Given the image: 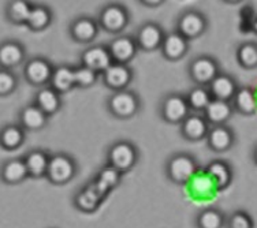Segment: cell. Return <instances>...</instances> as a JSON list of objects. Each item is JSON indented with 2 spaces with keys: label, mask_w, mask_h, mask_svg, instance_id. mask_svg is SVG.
Segmentation results:
<instances>
[{
  "label": "cell",
  "mask_w": 257,
  "mask_h": 228,
  "mask_svg": "<svg viewBox=\"0 0 257 228\" xmlns=\"http://www.w3.org/2000/svg\"><path fill=\"white\" fill-rule=\"evenodd\" d=\"M198 172H200V167L197 160L190 153H185V152L174 153L166 164L167 178L170 179V182L179 186L190 183Z\"/></svg>",
  "instance_id": "6da1fadb"
},
{
  "label": "cell",
  "mask_w": 257,
  "mask_h": 228,
  "mask_svg": "<svg viewBox=\"0 0 257 228\" xmlns=\"http://www.w3.org/2000/svg\"><path fill=\"white\" fill-rule=\"evenodd\" d=\"M139 161V149L126 139L116 141L107 149V164L124 174L133 168Z\"/></svg>",
  "instance_id": "7a4b0ae2"
},
{
  "label": "cell",
  "mask_w": 257,
  "mask_h": 228,
  "mask_svg": "<svg viewBox=\"0 0 257 228\" xmlns=\"http://www.w3.org/2000/svg\"><path fill=\"white\" fill-rule=\"evenodd\" d=\"M108 112L118 119H130L139 114L141 109V100L133 90L114 92L107 99Z\"/></svg>",
  "instance_id": "3957f363"
},
{
  "label": "cell",
  "mask_w": 257,
  "mask_h": 228,
  "mask_svg": "<svg viewBox=\"0 0 257 228\" xmlns=\"http://www.w3.org/2000/svg\"><path fill=\"white\" fill-rule=\"evenodd\" d=\"M78 172V165L70 154L67 153H55L51 154L50 165L47 171L45 178L52 184L62 186L67 184L75 178Z\"/></svg>",
  "instance_id": "277c9868"
},
{
  "label": "cell",
  "mask_w": 257,
  "mask_h": 228,
  "mask_svg": "<svg viewBox=\"0 0 257 228\" xmlns=\"http://www.w3.org/2000/svg\"><path fill=\"white\" fill-rule=\"evenodd\" d=\"M97 22L100 29L111 35H120L130 24V13L120 3H108L100 10Z\"/></svg>",
  "instance_id": "5b68a950"
},
{
  "label": "cell",
  "mask_w": 257,
  "mask_h": 228,
  "mask_svg": "<svg viewBox=\"0 0 257 228\" xmlns=\"http://www.w3.org/2000/svg\"><path fill=\"white\" fill-rule=\"evenodd\" d=\"M220 74V66L209 55H200L189 63V77L197 86L208 88L218 75Z\"/></svg>",
  "instance_id": "8992f818"
},
{
  "label": "cell",
  "mask_w": 257,
  "mask_h": 228,
  "mask_svg": "<svg viewBox=\"0 0 257 228\" xmlns=\"http://www.w3.org/2000/svg\"><path fill=\"white\" fill-rule=\"evenodd\" d=\"M160 118L170 124H181L190 115L186 96L179 93L167 94L160 103Z\"/></svg>",
  "instance_id": "52a82bcc"
},
{
  "label": "cell",
  "mask_w": 257,
  "mask_h": 228,
  "mask_svg": "<svg viewBox=\"0 0 257 228\" xmlns=\"http://www.w3.org/2000/svg\"><path fill=\"white\" fill-rule=\"evenodd\" d=\"M208 28L207 17L198 10H186L177 21V32L189 41L198 39Z\"/></svg>",
  "instance_id": "ba28073f"
},
{
  "label": "cell",
  "mask_w": 257,
  "mask_h": 228,
  "mask_svg": "<svg viewBox=\"0 0 257 228\" xmlns=\"http://www.w3.org/2000/svg\"><path fill=\"white\" fill-rule=\"evenodd\" d=\"M55 67L43 56H35L24 66V77L33 86H45L51 82Z\"/></svg>",
  "instance_id": "9c48e42d"
},
{
  "label": "cell",
  "mask_w": 257,
  "mask_h": 228,
  "mask_svg": "<svg viewBox=\"0 0 257 228\" xmlns=\"http://www.w3.org/2000/svg\"><path fill=\"white\" fill-rule=\"evenodd\" d=\"M166 32L163 28L156 22H145L140 26L136 32V43L139 45V50L145 52H154L162 48Z\"/></svg>",
  "instance_id": "30bf717a"
},
{
  "label": "cell",
  "mask_w": 257,
  "mask_h": 228,
  "mask_svg": "<svg viewBox=\"0 0 257 228\" xmlns=\"http://www.w3.org/2000/svg\"><path fill=\"white\" fill-rule=\"evenodd\" d=\"M112 62L116 65H128L139 52V45L132 36L119 35L107 44Z\"/></svg>",
  "instance_id": "8fae6325"
},
{
  "label": "cell",
  "mask_w": 257,
  "mask_h": 228,
  "mask_svg": "<svg viewBox=\"0 0 257 228\" xmlns=\"http://www.w3.org/2000/svg\"><path fill=\"white\" fill-rule=\"evenodd\" d=\"M112 65L114 62L107 45H92L81 54V66L93 70L100 75Z\"/></svg>",
  "instance_id": "7c38bea8"
},
{
  "label": "cell",
  "mask_w": 257,
  "mask_h": 228,
  "mask_svg": "<svg viewBox=\"0 0 257 228\" xmlns=\"http://www.w3.org/2000/svg\"><path fill=\"white\" fill-rule=\"evenodd\" d=\"M133 70L130 69L127 65H116V63L109 66L108 69L101 74L103 84L109 90H112V93L127 89L128 85L133 82Z\"/></svg>",
  "instance_id": "4fadbf2b"
},
{
  "label": "cell",
  "mask_w": 257,
  "mask_h": 228,
  "mask_svg": "<svg viewBox=\"0 0 257 228\" xmlns=\"http://www.w3.org/2000/svg\"><path fill=\"white\" fill-rule=\"evenodd\" d=\"M70 36L71 39L81 44H90L99 36V22L90 17H78L70 24Z\"/></svg>",
  "instance_id": "5bb4252c"
},
{
  "label": "cell",
  "mask_w": 257,
  "mask_h": 228,
  "mask_svg": "<svg viewBox=\"0 0 257 228\" xmlns=\"http://www.w3.org/2000/svg\"><path fill=\"white\" fill-rule=\"evenodd\" d=\"M179 126H181V134L183 138L192 142L207 139V135L211 129V124L208 123L204 115L200 114H190Z\"/></svg>",
  "instance_id": "9a60e30c"
},
{
  "label": "cell",
  "mask_w": 257,
  "mask_h": 228,
  "mask_svg": "<svg viewBox=\"0 0 257 228\" xmlns=\"http://www.w3.org/2000/svg\"><path fill=\"white\" fill-rule=\"evenodd\" d=\"M235 141V135L230 126L222 124V126H211L209 133L207 135L208 148L216 152L223 153L227 152L228 149L232 148Z\"/></svg>",
  "instance_id": "2e32d148"
},
{
  "label": "cell",
  "mask_w": 257,
  "mask_h": 228,
  "mask_svg": "<svg viewBox=\"0 0 257 228\" xmlns=\"http://www.w3.org/2000/svg\"><path fill=\"white\" fill-rule=\"evenodd\" d=\"M162 55L167 60L175 62L185 58L189 52V40L185 39L182 35H179L177 30L170 32L166 35L162 45Z\"/></svg>",
  "instance_id": "e0dca14e"
},
{
  "label": "cell",
  "mask_w": 257,
  "mask_h": 228,
  "mask_svg": "<svg viewBox=\"0 0 257 228\" xmlns=\"http://www.w3.org/2000/svg\"><path fill=\"white\" fill-rule=\"evenodd\" d=\"M26 59V50L18 41H5L0 45V67L13 70L24 63Z\"/></svg>",
  "instance_id": "ac0fdd59"
},
{
  "label": "cell",
  "mask_w": 257,
  "mask_h": 228,
  "mask_svg": "<svg viewBox=\"0 0 257 228\" xmlns=\"http://www.w3.org/2000/svg\"><path fill=\"white\" fill-rule=\"evenodd\" d=\"M239 89L237 81L228 74H220L209 84L208 90L212 96L213 100H222V101H228L231 103L234 96Z\"/></svg>",
  "instance_id": "d6986e66"
},
{
  "label": "cell",
  "mask_w": 257,
  "mask_h": 228,
  "mask_svg": "<svg viewBox=\"0 0 257 228\" xmlns=\"http://www.w3.org/2000/svg\"><path fill=\"white\" fill-rule=\"evenodd\" d=\"M48 115H45L37 105L33 104L25 105L21 108L18 114V123L28 131H39L43 130L48 123Z\"/></svg>",
  "instance_id": "ffe728a7"
},
{
  "label": "cell",
  "mask_w": 257,
  "mask_h": 228,
  "mask_svg": "<svg viewBox=\"0 0 257 228\" xmlns=\"http://www.w3.org/2000/svg\"><path fill=\"white\" fill-rule=\"evenodd\" d=\"M209 179L212 180L215 187L218 191L226 190L232 182V169L230 164H227L223 160H213L208 164L204 169Z\"/></svg>",
  "instance_id": "44dd1931"
},
{
  "label": "cell",
  "mask_w": 257,
  "mask_h": 228,
  "mask_svg": "<svg viewBox=\"0 0 257 228\" xmlns=\"http://www.w3.org/2000/svg\"><path fill=\"white\" fill-rule=\"evenodd\" d=\"M29 171L30 178H45L47 176V171H48V165H50L51 154L45 152L43 149H33L25 154L24 157Z\"/></svg>",
  "instance_id": "7402d4cb"
},
{
  "label": "cell",
  "mask_w": 257,
  "mask_h": 228,
  "mask_svg": "<svg viewBox=\"0 0 257 228\" xmlns=\"http://www.w3.org/2000/svg\"><path fill=\"white\" fill-rule=\"evenodd\" d=\"M104 197L96 190L93 184H86L85 187L79 190L77 195L74 197L75 208L79 209L81 212L85 213H93L94 210H97L99 206L103 202Z\"/></svg>",
  "instance_id": "603a6c76"
},
{
  "label": "cell",
  "mask_w": 257,
  "mask_h": 228,
  "mask_svg": "<svg viewBox=\"0 0 257 228\" xmlns=\"http://www.w3.org/2000/svg\"><path fill=\"white\" fill-rule=\"evenodd\" d=\"M50 86L54 90H56L59 94L71 92L74 88H77L75 69L64 65L55 67L54 75H52V78H51Z\"/></svg>",
  "instance_id": "cb8c5ba5"
},
{
  "label": "cell",
  "mask_w": 257,
  "mask_h": 228,
  "mask_svg": "<svg viewBox=\"0 0 257 228\" xmlns=\"http://www.w3.org/2000/svg\"><path fill=\"white\" fill-rule=\"evenodd\" d=\"M232 112H234V108L231 103L222 101V100H212L203 115L211 126H222V124H227L232 116Z\"/></svg>",
  "instance_id": "d4e9b609"
},
{
  "label": "cell",
  "mask_w": 257,
  "mask_h": 228,
  "mask_svg": "<svg viewBox=\"0 0 257 228\" xmlns=\"http://www.w3.org/2000/svg\"><path fill=\"white\" fill-rule=\"evenodd\" d=\"M35 104L39 107L45 115L52 116L58 114L62 108V97L60 94L54 90L51 86H45L36 93Z\"/></svg>",
  "instance_id": "484cf974"
},
{
  "label": "cell",
  "mask_w": 257,
  "mask_h": 228,
  "mask_svg": "<svg viewBox=\"0 0 257 228\" xmlns=\"http://www.w3.org/2000/svg\"><path fill=\"white\" fill-rule=\"evenodd\" d=\"M29 176V171L24 159H10L3 163L2 180L6 184L22 183Z\"/></svg>",
  "instance_id": "4316f807"
},
{
  "label": "cell",
  "mask_w": 257,
  "mask_h": 228,
  "mask_svg": "<svg viewBox=\"0 0 257 228\" xmlns=\"http://www.w3.org/2000/svg\"><path fill=\"white\" fill-rule=\"evenodd\" d=\"M120 179H122V174L107 164L105 167L100 169L99 174L96 175V178L90 183L93 184L96 190L105 198L107 194L120 183Z\"/></svg>",
  "instance_id": "83f0119b"
},
{
  "label": "cell",
  "mask_w": 257,
  "mask_h": 228,
  "mask_svg": "<svg viewBox=\"0 0 257 228\" xmlns=\"http://www.w3.org/2000/svg\"><path fill=\"white\" fill-rule=\"evenodd\" d=\"M26 139V130L21 126L20 123H10L6 124L2 129L0 134V144L2 148L9 152L17 150L21 148Z\"/></svg>",
  "instance_id": "f1b7e54d"
},
{
  "label": "cell",
  "mask_w": 257,
  "mask_h": 228,
  "mask_svg": "<svg viewBox=\"0 0 257 228\" xmlns=\"http://www.w3.org/2000/svg\"><path fill=\"white\" fill-rule=\"evenodd\" d=\"M232 108L242 115H253L257 111V93L249 86L239 88L231 101Z\"/></svg>",
  "instance_id": "f546056e"
},
{
  "label": "cell",
  "mask_w": 257,
  "mask_h": 228,
  "mask_svg": "<svg viewBox=\"0 0 257 228\" xmlns=\"http://www.w3.org/2000/svg\"><path fill=\"white\" fill-rule=\"evenodd\" d=\"M52 21H54V14L48 6L33 5L26 26L33 32H43L47 28H50Z\"/></svg>",
  "instance_id": "4dcf8cb0"
},
{
  "label": "cell",
  "mask_w": 257,
  "mask_h": 228,
  "mask_svg": "<svg viewBox=\"0 0 257 228\" xmlns=\"http://www.w3.org/2000/svg\"><path fill=\"white\" fill-rule=\"evenodd\" d=\"M33 5L26 0H13L6 6V15L14 25H26Z\"/></svg>",
  "instance_id": "1f68e13d"
},
{
  "label": "cell",
  "mask_w": 257,
  "mask_h": 228,
  "mask_svg": "<svg viewBox=\"0 0 257 228\" xmlns=\"http://www.w3.org/2000/svg\"><path fill=\"white\" fill-rule=\"evenodd\" d=\"M186 100H188L190 111H194L196 114H198V112H204L213 99L208 88L196 86V88L190 89V92L186 94Z\"/></svg>",
  "instance_id": "d6a6232c"
},
{
  "label": "cell",
  "mask_w": 257,
  "mask_h": 228,
  "mask_svg": "<svg viewBox=\"0 0 257 228\" xmlns=\"http://www.w3.org/2000/svg\"><path fill=\"white\" fill-rule=\"evenodd\" d=\"M237 62L245 70L257 69V43L247 41L237 48Z\"/></svg>",
  "instance_id": "836d02e7"
},
{
  "label": "cell",
  "mask_w": 257,
  "mask_h": 228,
  "mask_svg": "<svg viewBox=\"0 0 257 228\" xmlns=\"http://www.w3.org/2000/svg\"><path fill=\"white\" fill-rule=\"evenodd\" d=\"M196 224L198 228H223L226 218L219 209L205 208L197 214Z\"/></svg>",
  "instance_id": "e575fe53"
},
{
  "label": "cell",
  "mask_w": 257,
  "mask_h": 228,
  "mask_svg": "<svg viewBox=\"0 0 257 228\" xmlns=\"http://www.w3.org/2000/svg\"><path fill=\"white\" fill-rule=\"evenodd\" d=\"M18 88V78L13 70L0 69V96H10Z\"/></svg>",
  "instance_id": "d590c367"
},
{
  "label": "cell",
  "mask_w": 257,
  "mask_h": 228,
  "mask_svg": "<svg viewBox=\"0 0 257 228\" xmlns=\"http://www.w3.org/2000/svg\"><path fill=\"white\" fill-rule=\"evenodd\" d=\"M99 77H101L100 74H97L93 70L88 69L85 66H79V67H75V81H77V88H82V89H88V88H92Z\"/></svg>",
  "instance_id": "8d00e7d4"
},
{
  "label": "cell",
  "mask_w": 257,
  "mask_h": 228,
  "mask_svg": "<svg viewBox=\"0 0 257 228\" xmlns=\"http://www.w3.org/2000/svg\"><path fill=\"white\" fill-rule=\"evenodd\" d=\"M228 228H254L253 218L245 210H235L227 220Z\"/></svg>",
  "instance_id": "74e56055"
},
{
  "label": "cell",
  "mask_w": 257,
  "mask_h": 228,
  "mask_svg": "<svg viewBox=\"0 0 257 228\" xmlns=\"http://www.w3.org/2000/svg\"><path fill=\"white\" fill-rule=\"evenodd\" d=\"M144 6H160V5H163L164 2L163 0H158V2H148V0H143L141 2Z\"/></svg>",
  "instance_id": "f35d334b"
},
{
  "label": "cell",
  "mask_w": 257,
  "mask_h": 228,
  "mask_svg": "<svg viewBox=\"0 0 257 228\" xmlns=\"http://www.w3.org/2000/svg\"><path fill=\"white\" fill-rule=\"evenodd\" d=\"M250 28H252L253 33H256L257 35V17L252 21V25H250Z\"/></svg>",
  "instance_id": "ab89813d"
},
{
  "label": "cell",
  "mask_w": 257,
  "mask_h": 228,
  "mask_svg": "<svg viewBox=\"0 0 257 228\" xmlns=\"http://www.w3.org/2000/svg\"><path fill=\"white\" fill-rule=\"evenodd\" d=\"M253 160H254V163L257 165V148L254 149V153H253Z\"/></svg>",
  "instance_id": "60d3db41"
}]
</instances>
